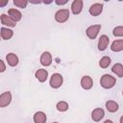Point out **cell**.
Returning a JSON list of instances; mask_svg holds the SVG:
<instances>
[{"instance_id": "1", "label": "cell", "mask_w": 123, "mask_h": 123, "mask_svg": "<svg viewBox=\"0 0 123 123\" xmlns=\"http://www.w3.org/2000/svg\"><path fill=\"white\" fill-rule=\"evenodd\" d=\"M116 84V80L114 77H112L111 75H109V74H104L101 79H100V85L103 88H106V89H109V88H111L115 86Z\"/></svg>"}, {"instance_id": "2", "label": "cell", "mask_w": 123, "mask_h": 123, "mask_svg": "<svg viewBox=\"0 0 123 123\" xmlns=\"http://www.w3.org/2000/svg\"><path fill=\"white\" fill-rule=\"evenodd\" d=\"M69 17V10L61 9L55 13V20L59 23H64Z\"/></svg>"}, {"instance_id": "3", "label": "cell", "mask_w": 123, "mask_h": 123, "mask_svg": "<svg viewBox=\"0 0 123 123\" xmlns=\"http://www.w3.org/2000/svg\"><path fill=\"white\" fill-rule=\"evenodd\" d=\"M63 82V78L60 73H54L50 78V86L53 88H59Z\"/></svg>"}, {"instance_id": "4", "label": "cell", "mask_w": 123, "mask_h": 123, "mask_svg": "<svg viewBox=\"0 0 123 123\" xmlns=\"http://www.w3.org/2000/svg\"><path fill=\"white\" fill-rule=\"evenodd\" d=\"M100 30H101V25H100V24L91 25V26H89V27L86 29V36L88 37V38L94 39V38H96V37H97V35H98V33H99Z\"/></svg>"}, {"instance_id": "5", "label": "cell", "mask_w": 123, "mask_h": 123, "mask_svg": "<svg viewBox=\"0 0 123 123\" xmlns=\"http://www.w3.org/2000/svg\"><path fill=\"white\" fill-rule=\"evenodd\" d=\"M11 101H12V94L10 91L3 92L0 95V107L1 108L9 106L11 104Z\"/></svg>"}, {"instance_id": "6", "label": "cell", "mask_w": 123, "mask_h": 123, "mask_svg": "<svg viewBox=\"0 0 123 123\" xmlns=\"http://www.w3.org/2000/svg\"><path fill=\"white\" fill-rule=\"evenodd\" d=\"M103 11V4L102 3H94L90 6L88 12L92 16H98Z\"/></svg>"}, {"instance_id": "7", "label": "cell", "mask_w": 123, "mask_h": 123, "mask_svg": "<svg viewBox=\"0 0 123 123\" xmlns=\"http://www.w3.org/2000/svg\"><path fill=\"white\" fill-rule=\"evenodd\" d=\"M83 0H74L71 4V12L73 14H79L81 13L83 10Z\"/></svg>"}, {"instance_id": "8", "label": "cell", "mask_w": 123, "mask_h": 123, "mask_svg": "<svg viewBox=\"0 0 123 123\" xmlns=\"http://www.w3.org/2000/svg\"><path fill=\"white\" fill-rule=\"evenodd\" d=\"M104 115H105V111L101 108H96L91 112V118L95 122H99L104 117Z\"/></svg>"}, {"instance_id": "9", "label": "cell", "mask_w": 123, "mask_h": 123, "mask_svg": "<svg viewBox=\"0 0 123 123\" xmlns=\"http://www.w3.org/2000/svg\"><path fill=\"white\" fill-rule=\"evenodd\" d=\"M40 63L43 66H49L52 63V56L49 52L45 51L40 56Z\"/></svg>"}, {"instance_id": "10", "label": "cell", "mask_w": 123, "mask_h": 123, "mask_svg": "<svg viewBox=\"0 0 123 123\" xmlns=\"http://www.w3.org/2000/svg\"><path fill=\"white\" fill-rule=\"evenodd\" d=\"M93 86V81H92V78L89 77V76H84L82 79H81V86L84 88V89H90Z\"/></svg>"}, {"instance_id": "11", "label": "cell", "mask_w": 123, "mask_h": 123, "mask_svg": "<svg viewBox=\"0 0 123 123\" xmlns=\"http://www.w3.org/2000/svg\"><path fill=\"white\" fill-rule=\"evenodd\" d=\"M1 23L3 25H7L9 27H14L16 25V22L11 16H9V15H7L5 13L1 14Z\"/></svg>"}, {"instance_id": "12", "label": "cell", "mask_w": 123, "mask_h": 123, "mask_svg": "<svg viewBox=\"0 0 123 123\" xmlns=\"http://www.w3.org/2000/svg\"><path fill=\"white\" fill-rule=\"evenodd\" d=\"M110 42V39L109 37L106 36V35H102L99 38V41H98V49L100 51H104L106 50V48L108 47V44Z\"/></svg>"}, {"instance_id": "13", "label": "cell", "mask_w": 123, "mask_h": 123, "mask_svg": "<svg viewBox=\"0 0 123 123\" xmlns=\"http://www.w3.org/2000/svg\"><path fill=\"white\" fill-rule=\"evenodd\" d=\"M35 76H36V78H37L40 83H43V82L46 81V79H47V77H48V72H47L45 69L40 68V69H37V70L36 71Z\"/></svg>"}, {"instance_id": "14", "label": "cell", "mask_w": 123, "mask_h": 123, "mask_svg": "<svg viewBox=\"0 0 123 123\" xmlns=\"http://www.w3.org/2000/svg\"><path fill=\"white\" fill-rule=\"evenodd\" d=\"M6 60H7L8 64H9L10 66H15V65H17V63H18V62H19L18 57H17L15 54H13V53H9V54L6 56Z\"/></svg>"}, {"instance_id": "15", "label": "cell", "mask_w": 123, "mask_h": 123, "mask_svg": "<svg viewBox=\"0 0 123 123\" xmlns=\"http://www.w3.org/2000/svg\"><path fill=\"white\" fill-rule=\"evenodd\" d=\"M46 119H47V116L43 111H37L34 114V122L35 123H45Z\"/></svg>"}, {"instance_id": "16", "label": "cell", "mask_w": 123, "mask_h": 123, "mask_svg": "<svg viewBox=\"0 0 123 123\" xmlns=\"http://www.w3.org/2000/svg\"><path fill=\"white\" fill-rule=\"evenodd\" d=\"M111 50L113 52H120L123 50V39H116L111 45Z\"/></svg>"}, {"instance_id": "17", "label": "cell", "mask_w": 123, "mask_h": 123, "mask_svg": "<svg viewBox=\"0 0 123 123\" xmlns=\"http://www.w3.org/2000/svg\"><path fill=\"white\" fill-rule=\"evenodd\" d=\"M8 14H9V16H11L15 22L19 21V20L21 19V17H22L21 12H20L18 10H16V9H10V10L8 11Z\"/></svg>"}, {"instance_id": "18", "label": "cell", "mask_w": 123, "mask_h": 123, "mask_svg": "<svg viewBox=\"0 0 123 123\" xmlns=\"http://www.w3.org/2000/svg\"><path fill=\"white\" fill-rule=\"evenodd\" d=\"M13 36V32L12 30L11 29H8V28H5V27H2L1 28V37L2 39H10L12 38V37Z\"/></svg>"}, {"instance_id": "19", "label": "cell", "mask_w": 123, "mask_h": 123, "mask_svg": "<svg viewBox=\"0 0 123 123\" xmlns=\"http://www.w3.org/2000/svg\"><path fill=\"white\" fill-rule=\"evenodd\" d=\"M106 108L109 111L111 112H115L117 110H118V104L115 102V101H112V100H110L108 102H106Z\"/></svg>"}, {"instance_id": "20", "label": "cell", "mask_w": 123, "mask_h": 123, "mask_svg": "<svg viewBox=\"0 0 123 123\" xmlns=\"http://www.w3.org/2000/svg\"><path fill=\"white\" fill-rule=\"evenodd\" d=\"M111 71L115 73L118 77H123V65L121 63H115L112 66Z\"/></svg>"}, {"instance_id": "21", "label": "cell", "mask_w": 123, "mask_h": 123, "mask_svg": "<svg viewBox=\"0 0 123 123\" xmlns=\"http://www.w3.org/2000/svg\"><path fill=\"white\" fill-rule=\"evenodd\" d=\"M111 62V58L108 57V56H105V57L101 58V60H100V62H99V65H100L101 68H107V67L110 65Z\"/></svg>"}, {"instance_id": "22", "label": "cell", "mask_w": 123, "mask_h": 123, "mask_svg": "<svg viewBox=\"0 0 123 123\" xmlns=\"http://www.w3.org/2000/svg\"><path fill=\"white\" fill-rule=\"evenodd\" d=\"M56 108H57V110L59 111H62H62H66L68 110V104L65 101H60V102L57 103Z\"/></svg>"}, {"instance_id": "23", "label": "cell", "mask_w": 123, "mask_h": 123, "mask_svg": "<svg viewBox=\"0 0 123 123\" xmlns=\"http://www.w3.org/2000/svg\"><path fill=\"white\" fill-rule=\"evenodd\" d=\"M27 4H28L27 0H13V5L17 8L24 9V8H26Z\"/></svg>"}, {"instance_id": "24", "label": "cell", "mask_w": 123, "mask_h": 123, "mask_svg": "<svg viewBox=\"0 0 123 123\" xmlns=\"http://www.w3.org/2000/svg\"><path fill=\"white\" fill-rule=\"evenodd\" d=\"M112 34L114 37H123V26H116L112 30Z\"/></svg>"}, {"instance_id": "25", "label": "cell", "mask_w": 123, "mask_h": 123, "mask_svg": "<svg viewBox=\"0 0 123 123\" xmlns=\"http://www.w3.org/2000/svg\"><path fill=\"white\" fill-rule=\"evenodd\" d=\"M0 63H1V69H0V72H4L5 70H6V65H5V63H4V62L1 60L0 61Z\"/></svg>"}, {"instance_id": "26", "label": "cell", "mask_w": 123, "mask_h": 123, "mask_svg": "<svg viewBox=\"0 0 123 123\" xmlns=\"http://www.w3.org/2000/svg\"><path fill=\"white\" fill-rule=\"evenodd\" d=\"M55 3H56L57 5H64V4H66V3H67V0H63V1L56 0V1H55Z\"/></svg>"}, {"instance_id": "27", "label": "cell", "mask_w": 123, "mask_h": 123, "mask_svg": "<svg viewBox=\"0 0 123 123\" xmlns=\"http://www.w3.org/2000/svg\"><path fill=\"white\" fill-rule=\"evenodd\" d=\"M8 4V1H6V2H4V3H2V4H0V7H4V6H6Z\"/></svg>"}, {"instance_id": "28", "label": "cell", "mask_w": 123, "mask_h": 123, "mask_svg": "<svg viewBox=\"0 0 123 123\" xmlns=\"http://www.w3.org/2000/svg\"><path fill=\"white\" fill-rule=\"evenodd\" d=\"M104 123H113L111 120H110V119H107V120H105L104 121Z\"/></svg>"}, {"instance_id": "29", "label": "cell", "mask_w": 123, "mask_h": 123, "mask_svg": "<svg viewBox=\"0 0 123 123\" xmlns=\"http://www.w3.org/2000/svg\"><path fill=\"white\" fill-rule=\"evenodd\" d=\"M120 123H123V115L120 117Z\"/></svg>"}, {"instance_id": "30", "label": "cell", "mask_w": 123, "mask_h": 123, "mask_svg": "<svg viewBox=\"0 0 123 123\" xmlns=\"http://www.w3.org/2000/svg\"><path fill=\"white\" fill-rule=\"evenodd\" d=\"M53 123H58V122H53Z\"/></svg>"}, {"instance_id": "31", "label": "cell", "mask_w": 123, "mask_h": 123, "mask_svg": "<svg viewBox=\"0 0 123 123\" xmlns=\"http://www.w3.org/2000/svg\"><path fill=\"white\" fill-rule=\"evenodd\" d=\"M122 95H123V91H122Z\"/></svg>"}]
</instances>
